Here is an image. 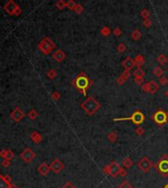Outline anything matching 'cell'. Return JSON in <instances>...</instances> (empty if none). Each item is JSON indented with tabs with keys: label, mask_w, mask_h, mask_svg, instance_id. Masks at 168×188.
<instances>
[{
	"label": "cell",
	"mask_w": 168,
	"mask_h": 188,
	"mask_svg": "<svg viewBox=\"0 0 168 188\" xmlns=\"http://www.w3.org/2000/svg\"><path fill=\"white\" fill-rule=\"evenodd\" d=\"M72 84H73V86L77 90L83 93L84 96H87V90L92 85V81L84 72H81L80 74L78 75V77L75 80H73Z\"/></svg>",
	"instance_id": "1"
},
{
	"label": "cell",
	"mask_w": 168,
	"mask_h": 188,
	"mask_svg": "<svg viewBox=\"0 0 168 188\" xmlns=\"http://www.w3.org/2000/svg\"><path fill=\"white\" fill-rule=\"evenodd\" d=\"M81 107L83 109L88 115H94L100 107V103H99L94 97H88L84 103H82Z\"/></svg>",
	"instance_id": "2"
},
{
	"label": "cell",
	"mask_w": 168,
	"mask_h": 188,
	"mask_svg": "<svg viewBox=\"0 0 168 188\" xmlns=\"http://www.w3.org/2000/svg\"><path fill=\"white\" fill-rule=\"evenodd\" d=\"M114 121H123V120H131L133 123L136 125H140L143 121H145V115L142 111L137 110L135 111L130 117H125V118H114Z\"/></svg>",
	"instance_id": "3"
},
{
	"label": "cell",
	"mask_w": 168,
	"mask_h": 188,
	"mask_svg": "<svg viewBox=\"0 0 168 188\" xmlns=\"http://www.w3.org/2000/svg\"><path fill=\"white\" fill-rule=\"evenodd\" d=\"M39 48L43 54H49L51 51H52L54 48H55V43H53L50 39H47V37H44V39L39 43Z\"/></svg>",
	"instance_id": "4"
},
{
	"label": "cell",
	"mask_w": 168,
	"mask_h": 188,
	"mask_svg": "<svg viewBox=\"0 0 168 188\" xmlns=\"http://www.w3.org/2000/svg\"><path fill=\"white\" fill-rule=\"evenodd\" d=\"M152 118L157 125H163L168 121V117H167L166 112H164V111H162L161 109L157 110L156 112H154Z\"/></svg>",
	"instance_id": "5"
},
{
	"label": "cell",
	"mask_w": 168,
	"mask_h": 188,
	"mask_svg": "<svg viewBox=\"0 0 168 188\" xmlns=\"http://www.w3.org/2000/svg\"><path fill=\"white\" fill-rule=\"evenodd\" d=\"M152 163L150 160H149L146 158V157H143V158H142L140 160V161L138 162V166L139 169L142 170V172H149V169L152 168Z\"/></svg>",
	"instance_id": "6"
},
{
	"label": "cell",
	"mask_w": 168,
	"mask_h": 188,
	"mask_svg": "<svg viewBox=\"0 0 168 188\" xmlns=\"http://www.w3.org/2000/svg\"><path fill=\"white\" fill-rule=\"evenodd\" d=\"M20 157H21V159L23 160L24 162L29 163L33 161V159L36 158V153L33 151L32 149L30 148H26L24 151L20 154Z\"/></svg>",
	"instance_id": "7"
},
{
	"label": "cell",
	"mask_w": 168,
	"mask_h": 188,
	"mask_svg": "<svg viewBox=\"0 0 168 188\" xmlns=\"http://www.w3.org/2000/svg\"><path fill=\"white\" fill-rule=\"evenodd\" d=\"M159 87L157 85L156 82L154 81H149V83H146V84H143L142 86V90L146 93H149V94H155L158 91Z\"/></svg>",
	"instance_id": "8"
},
{
	"label": "cell",
	"mask_w": 168,
	"mask_h": 188,
	"mask_svg": "<svg viewBox=\"0 0 168 188\" xmlns=\"http://www.w3.org/2000/svg\"><path fill=\"white\" fill-rule=\"evenodd\" d=\"M10 117H11L12 120L15 121V122H20V121L25 117V112H24L20 107L17 106L16 109L11 112V114H10Z\"/></svg>",
	"instance_id": "9"
},
{
	"label": "cell",
	"mask_w": 168,
	"mask_h": 188,
	"mask_svg": "<svg viewBox=\"0 0 168 188\" xmlns=\"http://www.w3.org/2000/svg\"><path fill=\"white\" fill-rule=\"evenodd\" d=\"M109 166H110V175L112 177H116L120 175V170H121L122 168L119 166V163L117 162H112L109 165Z\"/></svg>",
	"instance_id": "10"
},
{
	"label": "cell",
	"mask_w": 168,
	"mask_h": 188,
	"mask_svg": "<svg viewBox=\"0 0 168 188\" xmlns=\"http://www.w3.org/2000/svg\"><path fill=\"white\" fill-rule=\"evenodd\" d=\"M50 168H51V170H52L53 172L55 173H59L61 170L63 169L64 168V165L62 163H61L58 159H55L54 161L50 163Z\"/></svg>",
	"instance_id": "11"
},
{
	"label": "cell",
	"mask_w": 168,
	"mask_h": 188,
	"mask_svg": "<svg viewBox=\"0 0 168 188\" xmlns=\"http://www.w3.org/2000/svg\"><path fill=\"white\" fill-rule=\"evenodd\" d=\"M157 169H158L159 172H162V173H167L168 172V158H167V156H164L163 159L158 163V165H157Z\"/></svg>",
	"instance_id": "12"
},
{
	"label": "cell",
	"mask_w": 168,
	"mask_h": 188,
	"mask_svg": "<svg viewBox=\"0 0 168 188\" xmlns=\"http://www.w3.org/2000/svg\"><path fill=\"white\" fill-rule=\"evenodd\" d=\"M136 65L135 59H132L131 57H126L124 60L122 61V66L125 68V70H131Z\"/></svg>",
	"instance_id": "13"
},
{
	"label": "cell",
	"mask_w": 168,
	"mask_h": 188,
	"mask_svg": "<svg viewBox=\"0 0 168 188\" xmlns=\"http://www.w3.org/2000/svg\"><path fill=\"white\" fill-rule=\"evenodd\" d=\"M50 170H51L50 165H47L46 163H42V165L39 166V169H37V172H39V175L42 176H45L48 175Z\"/></svg>",
	"instance_id": "14"
},
{
	"label": "cell",
	"mask_w": 168,
	"mask_h": 188,
	"mask_svg": "<svg viewBox=\"0 0 168 188\" xmlns=\"http://www.w3.org/2000/svg\"><path fill=\"white\" fill-rule=\"evenodd\" d=\"M52 58H53V60H55L56 62H62L64 59L66 58V54H65V52H63L62 50L58 49L52 54Z\"/></svg>",
	"instance_id": "15"
},
{
	"label": "cell",
	"mask_w": 168,
	"mask_h": 188,
	"mask_svg": "<svg viewBox=\"0 0 168 188\" xmlns=\"http://www.w3.org/2000/svg\"><path fill=\"white\" fill-rule=\"evenodd\" d=\"M130 75H131V73H130V70H125L121 75H120V77H118L117 83H118L119 85H123L127 81V80L130 78Z\"/></svg>",
	"instance_id": "16"
},
{
	"label": "cell",
	"mask_w": 168,
	"mask_h": 188,
	"mask_svg": "<svg viewBox=\"0 0 168 188\" xmlns=\"http://www.w3.org/2000/svg\"><path fill=\"white\" fill-rule=\"evenodd\" d=\"M0 155L4 160H8V161H12L13 158H14V153H13L11 150H2Z\"/></svg>",
	"instance_id": "17"
},
{
	"label": "cell",
	"mask_w": 168,
	"mask_h": 188,
	"mask_svg": "<svg viewBox=\"0 0 168 188\" xmlns=\"http://www.w3.org/2000/svg\"><path fill=\"white\" fill-rule=\"evenodd\" d=\"M30 139H32V140H33V142L36 143V144L42 143V135H40L37 131H33V132H32V133H30Z\"/></svg>",
	"instance_id": "18"
},
{
	"label": "cell",
	"mask_w": 168,
	"mask_h": 188,
	"mask_svg": "<svg viewBox=\"0 0 168 188\" xmlns=\"http://www.w3.org/2000/svg\"><path fill=\"white\" fill-rule=\"evenodd\" d=\"M12 184L4 177V175H0V188H10Z\"/></svg>",
	"instance_id": "19"
},
{
	"label": "cell",
	"mask_w": 168,
	"mask_h": 188,
	"mask_svg": "<svg viewBox=\"0 0 168 188\" xmlns=\"http://www.w3.org/2000/svg\"><path fill=\"white\" fill-rule=\"evenodd\" d=\"M145 57L143 56L142 54H139L137 55L135 57V62H136V65L138 66V67H142V66L145 64Z\"/></svg>",
	"instance_id": "20"
},
{
	"label": "cell",
	"mask_w": 168,
	"mask_h": 188,
	"mask_svg": "<svg viewBox=\"0 0 168 188\" xmlns=\"http://www.w3.org/2000/svg\"><path fill=\"white\" fill-rule=\"evenodd\" d=\"M107 139H108L109 142L114 143L118 139V135H117V133H116L115 131H111V132H109V133L107 134Z\"/></svg>",
	"instance_id": "21"
},
{
	"label": "cell",
	"mask_w": 168,
	"mask_h": 188,
	"mask_svg": "<svg viewBox=\"0 0 168 188\" xmlns=\"http://www.w3.org/2000/svg\"><path fill=\"white\" fill-rule=\"evenodd\" d=\"M5 9H6V11L9 12L10 14H13L14 13V11L16 10V5H15V3L14 2H12V1H10L7 5L5 6Z\"/></svg>",
	"instance_id": "22"
},
{
	"label": "cell",
	"mask_w": 168,
	"mask_h": 188,
	"mask_svg": "<svg viewBox=\"0 0 168 188\" xmlns=\"http://www.w3.org/2000/svg\"><path fill=\"white\" fill-rule=\"evenodd\" d=\"M122 165H123V166H124L125 169H130V168H131V166H133V162H132V160H131V159L127 157V158L123 159Z\"/></svg>",
	"instance_id": "23"
},
{
	"label": "cell",
	"mask_w": 168,
	"mask_h": 188,
	"mask_svg": "<svg viewBox=\"0 0 168 188\" xmlns=\"http://www.w3.org/2000/svg\"><path fill=\"white\" fill-rule=\"evenodd\" d=\"M156 60L158 63H160L161 65H164V64H166L167 63V61H168V58L166 55H164V54H159L158 56L156 57Z\"/></svg>",
	"instance_id": "24"
},
{
	"label": "cell",
	"mask_w": 168,
	"mask_h": 188,
	"mask_svg": "<svg viewBox=\"0 0 168 188\" xmlns=\"http://www.w3.org/2000/svg\"><path fill=\"white\" fill-rule=\"evenodd\" d=\"M152 73H153V75L155 76V77H159L160 78L161 76H162V74H163V70H162V68L159 67V66H156V67H154Z\"/></svg>",
	"instance_id": "25"
},
{
	"label": "cell",
	"mask_w": 168,
	"mask_h": 188,
	"mask_svg": "<svg viewBox=\"0 0 168 188\" xmlns=\"http://www.w3.org/2000/svg\"><path fill=\"white\" fill-rule=\"evenodd\" d=\"M46 76H47V78H48L49 80H54L57 77V73H56L55 70H54V69H50V70L47 71Z\"/></svg>",
	"instance_id": "26"
},
{
	"label": "cell",
	"mask_w": 168,
	"mask_h": 188,
	"mask_svg": "<svg viewBox=\"0 0 168 188\" xmlns=\"http://www.w3.org/2000/svg\"><path fill=\"white\" fill-rule=\"evenodd\" d=\"M145 75H146V72L140 67H138V69L134 72V76H135V77H145Z\"/></svg>",
	"instance_id": "27"
},
{
	"label": "cell",
	"mask_w": 168,
	"mask_h": 188,
	"mask_svg": "<svg viewBox=\"0 0 168 188\" xmlns=\"http://www.w3.org/2000/svg\"><path fill=\"white\" fill-rule=\"evenodd\" d=\"M37 115H39V114H37V112H36V109H30V110L29 111V113H28V116H29V118H30V120H35V119H36Z\"/></svg>",
	"instance_id": "28"
},
{
	"label": "cell",
	"mask_w": 168,
	"mask_h": 188,
	"mask_svg": "<svg viewBox=\"0 0 168 188\" xmlns=\"http://www.w3.org/2000/svg\"><path fill=\"white\" fill-rule=\"evenodd\" d=\"M135 133L137 135H139V136H143V134H145V129L142 127V126H139V127H137L136 128V130H135Z\"/></svg>",
	"instance_id": "29"
},
{
	"label": "cell",
	"mask_w": 168,
	"mask_h": 188,
	"mask_svg": "<svg viewBox=\"0 0 168 188\" xmlns=\"http://www.w3.org/2000/svg\"><path fill=\"white\" fill-rule=\"evenodd\" d=\"M119 188H132V185L130 184L129 181H127V180H124L122 183L119 184Z\"/></svg>",
	"instance_id": "30"
},
{
	"label": "cell",
	"mask_w": 168,
	"mask_h": 188,
	"mask_svg": "<svg viewBox=\"0 0 168 188\" xmlns=\"http://www.w3.org/2000/svg\"><path fill=\"white\" fill-rule=\"evenodd\" d=\"M159 83H160V85L165 86V85L168 84V79L165 77V76H161L160 79H159Z\"/></svg>",
	"instance_id": "31"
},
{
	"label": "cell",
	"mask_w": 168,
	"mask_h": 188,
	"mask_svg": "<svg viewBox=\"0 0 168 188\" xmlns=\"http://www.w3.org/2000/svg\"><path fill=\"white\" fill-rule=\"evenodd\" d=\"M132 37L135 40H140V33L139 32V31H135L133 34H132Z\"/></svg>",
	"instance_id": "32"
},
{
	"label": "cell",
	"mask_w": 168,
	"mask_h": 188,
	"mask_svg": "<svg viewBox=\"0 0 168 188\" xmlns=\"http://www.w3.org/2000/svg\"><path fill=\"white\" fill-rule=\"evenodd\" d=\"M117 50H118V52H120V53H123V52L126 50V46L124 43H120L117 46Z\"/></svg>",
	"instance_id": "33"
},
{
	"label": "cell",
	"mask_w": 168,
	"mask_h": 188,
	"mask_svg": "<svg viewBox=\"0 0 168 188\" xmlns=\"http://www.w3.org/2000/svg\"><path fill=\"white\" fill-rule=\"evenodd\" d=\"M135 83L137 85H142L143 83V77H135Z\"/></svg>",
	"instance_id": "34"
},
{
	"label": "cell",
	"mask_w": 168,
	"mask_h": 188,
	"mask_svg": "<svg viewBox=\"0 0 168 188\" xmlns=\"http://www.w3.org/2000/svg\"><path fill=\"white\" fill-rule=\"evenodd\" d=\"M61 188H76L75 187V185L72 182H70V181H67L66 183L64 184V185L61 187Z\"/></svg>",
	"instance_id": "35"
},
{
	"label": "cell",
	"mask_w": 168,
	"mask_h": 188,
	"mask_svg": "<svg viewBox=\"0 0 168 188\" xmlns=\"http://www.w3.org/2000/svg\"><path fill=\"white\" fill-rule=\"evenodd\" d=\"M60 97H61V95L58 92H54L52 94V99L54 100H60Z\"/></svg>",
	"instance_id": "36"
},
{
	"label": "cell",
	"mask_w": 168,
	"mask_h": 188,
	"mask_svg": "<svg viewBox=\"0 0 168 188\" xmlns=\"http://www.w3.org/2000/svg\"><path fill=\"white\" fill-rule=\"evenodd\" d=\"M103 172L105 173V175H110V166H109V165L103 168Z\"/></svg>",
	"instance_id": "37"
},
{
	"label": "cell",
	"mask_w": 168,
	"mask_h": 188,
	"mask_svg": "<svg viewBox=\"0 0 168 188\" xmlns=\"http://www.w3.org/2000/svg\"><path fill=\"white\" fill-rule=\"evenodd\" d=\"M10 162L11 161H8V160H4V161L2 162V166H4V168H8L10 166Z\"/></svg>",
	"instance_id": "38"
},
{
	"label": "cell",
	"mask_w": 168,
	"mask_h": 188,
	"mask_svg": "<svg viewBox=\"0 0 168 188\" xmlns=\"http://www.w3.org/2000/svg\"><path fill=\"white\" fill-rule=\"evenodd\" d=\"M109 30L108 29H106V28H104V29H102L101 30V34H104V36H107V34H109Z\"/></svg>",
	"instance_id": "39"
},
{
	"label": "cell",
	"mask_w": 168,
	"mask_h": 188,
	"mask_svg": "<svg viewBox=\"0 0 168 188\" xmlns=\"http://www.w3.org/2000/svg\"><path fill=\"white\" fill-rule=\"evenodd\" d=\"M120 175L121 176H126L127 175V172L123 168L121 169V170H120Z\"/></svg>",
	"instance_id": "40"
},
{
	"label": "cell",
	"mask_w": 168,
	"mask_h": 188,
	"mask_svg": "<svg viewBox=\"0 0 168 188\" xmlns=\"http://www.w3.org/2000/svg\"><path fill=\"white\" fill-rule=\"evenodd\" d=\"M114 34H116V36H120V34H121V31H120L119 29H116L114 31Z\"/></svg>",
	"instance_id": "41"
},
{
	"label": "cell",
	"mask_w": 168,
	"mask_h": 188,
	"mask_svg": "<svg viewBox=\"0 0 168 188\" xmlns=\"http://www.w3.org/2000/svg\"><path fill=\"white\" fill-rule=\"evenodd\" d=\"M145 25H146V27L150 26V21H146V22H145Z\"/></svg>",
	"instance_id": "42"
},
{
	"label": "cell",
	"mask_w": 168,
	"mask_h": 188,
	"mask_svg": "<svg viewBox=\"0 0 168 188\" xmlns=\"http://www.w3.org/2000/svg\"><path fill=\"white\" fill-rule=\"evenodd\" d=\"M143 17H147V12H146V11H145V12L143 13Z\"/></svg>",
	"instance_id": "43"
},
{
	"label": "cell",
	"mask_w": 168,
	"mask_h": 188,
	"mask_svg": "<svg viewBox=\"0 0 168 188\" xmlns=\"http://www.w3.org/2000/svg\"><path fill=\"white\" fill-rule=\"evenodd\" d=\"M10 188H19V187L16 186V185H11V186H10Z\"/></svg>",
	"instance_id": "44"
},
{
	"label": "cell",
	"mask_w": 168,
	"mask_h": 188,
	"mask_svg": "<svg viewBox=\"0 0 168 188\" xmlns=\"http://www.w3.org/2000/svg\"><path fill=\"white\" fill-rule=\"evenodd\" d=\"M165 96H166V97H168V90H167V91L165 92Z\"/></svg>",
	"instance_id": "45"
},
{
	"label": "cell",
	"mask_w": 168,
	"mask_h": 188,
	"mask_svg": "<svg viewBox=\"0 0 168 188\" xmlns=\"http://www.w3.org/2000/svg\"><path fill=\"white\" fill-rule=\"evenodd\" d=\"M164 188H168V184H166V185L164 186Z\"/></svg>",
	"instance_id": "46"
},
{
	"label": "cell",
	"mask_w": 168,
	"mask_h": 188,
	"mask_svg": "<svg viewBox=\"0 0 168 188\" xmlns=\"http://www.w3.org/2000/svg\"><path fill=\"white\" fill-rule=\"evenodd\" d=\"M166 114H167V117H168V111H167V112H166Z\"/></svg>",
	"instance_id": "47"
},
{
	"label": "cell",
	"mask_w": 168,
	"mask_h": 188,
	"mask_svg": "<svg viewBox=\"0 0 168 188\" xmlns=\"http://www.w3.org/2000/svg\"><path fill=\"white\" fill-rule=\"evenodd\" d=\"M167 71H168V69H167Z\"/></svg>",
	"instance_id": "48"
}]
</instances>
